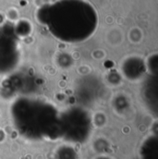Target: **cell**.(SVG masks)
Returning <instances> with one entry per match:
<instances>
[{"label":"cell","mask_w":158,"mask_h":159,"mask_svg":"<svg viewBox=\"0 0 158 159\" xmlns=\"http://www.w3.org/2000/svg\"><path fill=\"white\" fill-rule=\"evenodd\" d=\"M37 19L49 33L66 43H80L94 34L98 16L86 0H57L42 7Z\"/></svg>","instance_id":"obj_1"},{"label":"cell","mask_w":158,"mask_h":159,"mask_svg":"<svg viewBox=\"0 0 158 159\" xmlns=\"http://www.w3.org/2000/svg\"><path fill=\"white\" fill-rule=\"evenodd\" d=\"M14 125L20 134L38 140L61 138V113L50 103L21 98L11 107Z\"/></svg>","instance_id":"obj_2"},{"label":"cell","mask_w":158,"mask_h":159,"mask_svg":"<svg viewBox=\"0 0 158 159\" xmlns=\"http://www.w3.org/2000/svg\"><path fill=\"white\" fill-rule=\"evenodd\" d=\"M91 120L81 108L71 107L61 113V138L71 142L84 141L90 131Z\"/></svg>","instance_id":"obj_3"}]
</instances>
